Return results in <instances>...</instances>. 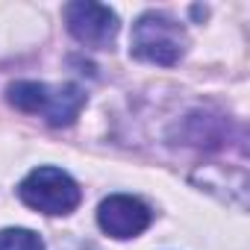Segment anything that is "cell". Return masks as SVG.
Wrapping results in <instances>:
<instances>
[{
	"label": "cell",
	"mask_w": 250,
	"mask_h": 250,
	"mask_svg": "<svg viewBox=\"0 0 250 250\" xmlns=\"http://www.w3.org/2000/svg\"><path fill=\"white\" fill-rule=\"evenodd\" d=\"M6 100L30 115H42L50 127H71L85 106V94L80 85H47L33 80H18L6 88Z\"/></svg>",
	"instance_id": "cell-1"
},
{
	"label": "cell",
	"mask_w": 250,
	"mask_h": 250,
	"mask_svg": "<svg viewBox=\"0 0 250 250\" xmlns=\"http://www.w3.org/2000/svg\"><path fill=\"white\" fill-rule=\"evenodd\" d=\"M65 24L68 33L85 44V47H109L118 36V15L103 6V3H91V0H77V3L65 6Z\"/></svg>",
	"instance_id": "cell-4"
},
{
	"label": "cell",
	"mask_w": 250,
	"mask_h": 250,
	"mask_svg": "<svg viewBox=\"0 0 250 250\" xmlns=\"http://www.w3.org/2000/svg\"><path fill=\"white\" fill-rule=\"evenodd\" d=\"M153 221V212L130 194H109L100 206H97V224L106 235L112 238H136L142 235Z\"/></svg>",
	"instance_id": "cell-5"
},
{
	"label": "cell",
	"mask_w": 250,
	"mask_h": 250,
	"mask_svg": "<svg viewBox=\"0 0 250 250\" xmlns=\"http://www.w3.org/2000/svg\"><path fill=\"white\" fill-rule=\"evenodd\" d=\"M18 197L42 215H68L80 206V186L65 171L44 165L21 180Z\"/></svg>",
	"instance_id": "cell-3"
},
{
	"label": "cell",
	"mask_w": 250,
	"mask_h": 250,
	"mask_svg": "<svg viewBox=\"0 0 250 250\" xmlns=\"http://www.w3.org/2000/svg\"><path fill=\"white\" fill-rule=\"evenodd\" d=\"M130 50L136 59L150 65H177L186 50V33L171 15L145 12L133 27Z\"/></svg>",
	"instance_id": "cell-2"
},
{
	"label": "cell",
	"mask_w": 250,
	"mask_h": 250,
	"mask_svg": "<svg viewBox=\"0 0 250 250\" xmlns=\"http://www.w3.org/2000/svg\"><path fill=\"white\" fill-rule=\"evenodd\" d=\"M0 250H44V241L33 229L9 227V229H0Z\"/></svg>",
	"instance_id": "cell-6"
}]
</instances>
